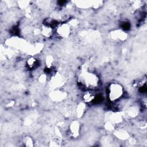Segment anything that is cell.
Masks as SVG:
<instances>
[{
	"label": "cell",
	"instance_id": "1",
	"mask_svg": "<svg viewBox=\"0 0 147 147\" xmlns=\"http://www.w3.org/2000/svg\"><path fill=\"white\" fill-rule=\"evenodd\" d=\"M78 83L83 89L94 91L100 86V79L96 73L82 69L78 76Z\"/></svg>",
	"mask_w": 147,
	"mask_h": 147
},
{
	"label": "cell",
	"instance_id": "2",
	"mask_svg": "<svg viewBox=\"0 0 147 147\" xmlns=\"http://www.w3.org/2000/svg\"><path fill=\"white\" fill-rule=\"evenodd\" d=\"M106 94L108 100L111 103L119 101L124 95V88L119 83L113 82L107 86Z\"/></svg>",
	"mask_w": 147,
	"mask_h": 147
},
{
	"label": "cell",
	"instance_id": "3",
	"mask_svg": "<svg viewBox=\"0 0 147 147\" xmlns=\"http://www.w3.org/2000/svg\"><path fill=\"white\" fill-rule=\"evenodd\" d=\"M101 95L96 94L93 91L86 90L82 95V100L85 104L90 105L96 103L102 100Z\"/></svg>",
	"mask_w": 147,
	"mask_h": 147
},
{
	"label": "cell",
	"instance_id": "4",
	"mask_svg": "<svg viewBox=\"0 0 147 147\" xmlns=\"http://www.w3.org/2000/svg\"><path fill=\"white\" fill-rule=\"evenodd\" d=\"M72 29L68 22H62L55 29V32L59 37L67 38L71 34Z\"/></svg>",
	"mask_w": 147,
	"mask_h": 147
},
{
	"label": "cell",
	"instance_id": "5",
	"mask_svg": "<svg viewBox=\"0 0 147 147\" xmlns=\"http://www.w3.org/2000/svg\"><path fill=\"white\" fill-rule=\"evenodd\" d=\"M80 131V126L79 123L77 121H72L68 127V134L69 136L73 138L79 137Z\"/></svg>",
	"mask_w": 147,
	"mask_h": 147
},
{
	"label": "cell",
	"instance_id": "6",
	"mask_svg": "<svg viewBox=\"0 0 147 147\" xmlns=\"http://www.w3.org/2000/svg\"><path fill=\"white\" fill-rule=\"evenodd\" d=\"M40 34L42 36L45 38L51 37L54 33H55V29L52 27L42 23L40 27Z\"/></svg>",
	"mask_w": 147,
	"mask_h": 147
},
{
	"label": "cell",
	"instance_id": "7",
	"mask_svg": "<svg viewBox=\"0 0 147 147\" xmlns=\"http://www.w3.org/2000/svg\"><path fill=\"white\" fill-rule=\"evenodd\" d=\"M25 65L29 70L33 71L38 68V67L40 66V61L36 57L30 56L26 60Z\"/></svg>",
	"mask_w": 147,
	"mask_h": 147
},
{
	"label": "cell",
	"instance_id": "8",
	"mask_svg": "<svg viewBox=\"0 0 147 147\" xmlns=\"http://www.w3.org/2000/svg\"><path fill=\"white\" fill-rule=\"evenodd\" d=\"M114 136L118 139L121 140H125L129 138V134L128 132L122 129H119L117 130H114Z\"/></svg>",
	"mask_w": 147,
	"mask_h": 147
},
{
	"label": "cell",
	"instance_id": "9",
	"mask_svg": "<svg viewBox=\"0 0 147 147\" xmlns=\"http://www.w3.org/2000/svg\"><path fill=\"white\" fill-rule=\"evenodd\" d=\"M111 36L115 40H124L126 37V33L125 32L121 29L113 32L111 33Z\"/></svg>",
	"mask_w": 147,
	"mask_h": 147
},
{
	"label": "cell",
	"instance_id": "10",
	"mask_svg": "<svg viewBox=\"0 0 147 147\" xmlns=\"http://www.w3.org/2000/svg\"><path fill=\"white\" fill-rule=\"evenodd\" d=\"M23 145L26 147H33L34 146L33 139L30 136H26L22 140Z\"/></svg>",
	"mask_w": 147,
	"mask_h": 147
},
{
	"label": "cell",
	"instance_id": "11",
	"mask_svg": "<svg viewBox=\"0 0 147 147\" xmlns=\"http://www.w3.org/2000/svg\"><path fill=\"white\" fill-rule=\"evenodd\" d=\"M51 97L54 100L60 101L64 98V94L60 91H55L51 94Z\"/></svg>",
	"mask_w": 147,
	"mask_h": 147
},
{
	"label": "cell",
	"instance_id": "12",
	"mask_svg": "<svg viewBox=\"0 0 147 147\" xmlns=\"http://www.w3.org/2000/svg\"><path fill=\"white\" fill-rule=\"evenodd\" d=\"M54 59L52 55H47L45 57V65L47 68H52Z\"/></svg>",
	"mask_w": 147,
	"mask_h": 147
},
{
	"label": "cell",
	"instance_id": "13",
	"mask_svg": "<svg viewBox=\"0 0 147 147\" xmlns=\"http://www.w3.org/2000/svg\"><path fill=\"white\" fill-rule=\"evenodd\" d=\"M121 30L124 31V32H126L127 30H129L130 28H131V25L130 24V22L127 21H123L121 22Z\"/></svg>",
	"mask_w": 147,
	"mask_h": 147
},
{
	"label": "cell",
	"instance_id": "14",
	"mask_svg": "<svg viewBox=\"0 0 147 147\" xmlns=\"http://www.w3.org/2000/svg\"><path fill=\"white\" fill-rule=\"evenodd\" d=\"M84 110V103L80 104L77 109V114L78 116H81L83 115Z\"/></svg>",
	"mask_w": 147,
	"mask_h": 147
},
{
	"label": "cell",
	"instance_id": "15",
	"mask_svg": "<svg viewBox=\"0 0 147 147\" xmlns=\"http://www.w3.org/2000/svg\"><path fill=\"white\" fill-rule=\"evenodd\" d=\"M137 113V109H136L135 107H131L128 110V114L131 117H134L136 115Z\"/></svg>",
	"mask_w": 147,
	"mask_h": 147
}]
</instances>
